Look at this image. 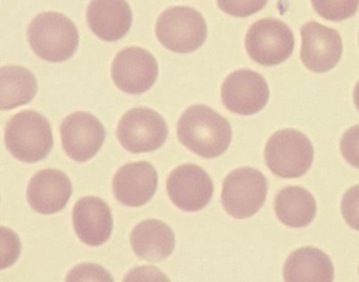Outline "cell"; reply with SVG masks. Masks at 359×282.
Instances as JSON below:
<instances>
[{
    "label": "cell",
    "mask_w": 359,
    "mask_h": 282,
    "mask_svg": "<svg viewBox=\"0 0 359 282\" xmlns=\"http://www.w3.org/2000/svg\"><path fill=\"white\" fill-rule=\"evenodd\" d=\"M283 279L285 282H333V263L319 248H300L287 257Z\"/></svg>",
    "instance_id": "19"
},
{
    "label": "cell",
    "mask_w": 359,
    "mask_h": 282,
    "mask_svg": "<svg viewBox=\"0 0 359 282\" xmlns=\"http://www.w3.org/2000/svg\"><path fill=\"white\" fill-rule=\"evenodd\" d=\"M342 156L348 163L359 168V126H354L344 132L340 141Z\"/></svg>",
    "instance_id": "25"
},
{
    "label": "cell",
    "mask_w": 359,
    "mask_h": 282,
    "mask_svg": "<svg viewBox=\"0 0 359 282\" xmlns=\"http://www.w3.org/2000/svg\"><path fill=\"white\" fill-rule=\"evenodd\" d=\"M277 218L291 227H304L316 216V201L310 192L300 187H287L275 198Z\"/></svg>",
    "instance_id": "20"
},
{
    "label": "cell",
    "mask_w": 359,
    "mask_h": 282,
    "mask_svg": "<svg viewBox=\"0 0 359 282\" xmlns=\"http://www.w3.org/2000/svg\"><path fill=\"white\" fill-rule=\"evenodd\" d=\"M293 32L283 21L264 18L250 27L245 36V48L252 60L262 65H276L293 53Z\"/></svg>",
    "instance_id": "7"
},
{
    "label": "cell",
    "mask_w": 359,
    "mask_h": 282,
    "mask_svg": "<svg viewBox=\"0 0 359 282\" xmlns=\"http://www.w3.org/2000/svg\"><path fill=\"white\" fill-rule=\"evenodd\" d=\"M39 84L26 67L9 65L0 69V109H11L32 101Z\"/></svg>",
    "instance_id": "21"
},
{
    "label": "cell",
    "mask_w": 359,
    "mask_h": 282,
    "mask_svg": "<svg viewBox=\"0 0 359 282\" xmlns=\"http://www.w3.org/2000/svg\"><path fill=\"white\" fill-rule=\"evenodd\" d=\"M157 38L165 48L176 53H191L201 48L208 35L203 15L190 6H172L157 19Z\"/></svg>",
    "instance_id": "5"
},
{
    "label": "cell",
    "mask_w": 359,
    "mask_h": 282,
    "mask_svg": "<svg viewBox=\"0 0 359 282\" xmlns=\"http://www.w3.org/2000/svg\"><path fill=\"white\" fill-rule=\"evenodd\" d=\"M167 191L178 208L197 212L209 204L214 185L205 170L196 164L188 163L172 170L168 177Z\"/></svg>",
    "instance_id": "11"
},
{
    "label": "cell",
    "mask_w": 359,
    "mask_h": 282,
    "mask_svg": "<svg viewBox=\"0 0 359 282\" xmlns=\"http://www.w3.org/2000/svg\"><path fill=\"white\" fill-rule=\"evenodd\" d=\"M123 282H171L163 271L151 265L134 267L125 276Z\"/></svg>",
    "instance_id": "26"
},
{
    "label": "cell",
    "mask_w": 359,
    "mask_h": 282,
    "mask_svg": "<svg viewBox=\"0 0 359 282\" xmlns=\"http://www.w3.org/2000/svg\"><path fill=\"white\" fill-rule=\"evenodd\" d=\"M73 225L81 241L90 246H102L112 233V212L100 198H81L73 208Z\"/></svg>",
    "instance_id": "16"
},
{
    "label": "cell",
    "mask_w": 359,
    "mask_h": 282,
    "mask_svg": "<svg viewBox=\"0 0 359 282\" xmlns=\"http://www.w3.org/2000/svg\"><path fill=\"white\" fill-rule=\"evenodd\" d=\"M62 147L77 162L91 159L106 138V130L97 117L88 112H75L65 118L60 126Z\"/></svg>",
    "instance_id": "12"
},
{
    "label": "cell",
    "mask_w": 359,
    "mask_h": 282,
    "mask_svg": "<svg viewBox=\"0 0 359 282\" xmlns=\"http://www.w3.org/2000/svg\"><path fill=\"white\" fill-rule=\"evenodd\" d=\"M157 184L158 175L150 162H132L117 170L113 179V192L121 203L137 208L152 199Z\"/></svg>",
    "instance_id": "14"
},
{
    "label": "cell",
    "mask_w": 359,
    "mask_h": 282,
    "mask_svg": "<svg viewBox=\"0 0 359 282\" xmlns=\"http://www.w3.org/2000/svg\"><path fill=\"white\" fill-rule=\"evenodd\" d=\"M130 241L136 256L150 262L168 258L175 248L173 229L157 219H147L136 225Z\"/></svg>",
    "instance_id": "18"
},
{
    "label": "cell",
    "mask_w": 359,
    "mask_h": 282,
    "mask_svg": "<svg viewBox=\"0 0 359 282\" xmlns=\"http://www.w3.org/2000/svg\"><path fill=\"white\" fill-rule=\"evenodd\" d=\"M180 142L203 158L224 154L232 140V128L226 118L211 107L195 105L187 109L177 123Z\"/></svg>",
    "instance_id": "1"
},
{
    "label": "cell",
    "mask_w": 359,
    "mask_h": 282,
    "mask_svg": "<svg viewBox=\"0 0 359 282\" xmlns=\"http://www.w3.org/2000/svg\"><path fill=\"white\" fill-rule=\"evenodd\" d=\"M264 157L266 166L277 176L298 178L312 166L314 149L306 135L293 128H285L270 137Z\"/></svg>",
    "instance_id": "4"
},
{
    "label": "cell",
    "mask_w": 359,
    "mask_h": 282,
    "mask_svg": "<svg viewBox=\"0 0 359 282\" xmlns=\"http://www.w3.org/2000/svg\"><path fill=\"white\" fill-rule=\"evenodd\" d=\"M28 40L37 56L50 62H62L76 52L79 34L76 25L66 15L45 12L31 21Z\"/></svg>",
    "instance_id": "2"
},
{
    "label": "cell",
    "mask_w": 359,
    "mask_h": 282,
    "mask_svg": "<svg viewBox=\"0 0 359 282\" xmlns=\"http://www.w3.org/2000/svg\"><path fill=\"white\" fill-rule=\"evenodd\" d=\"M341 213L346 222L353 229L359 231V184L354 185L344 194Z\"/></svg>",
    "instance_id": "24"
},
{
    "label": "cell",
    "mask_w": 359,
    "mask_h": 282,
    "mask_svg": "<svg viewBox=\"0 0 359 282\" xmlns=\"http://www.w3.org/2000/svg\"><path fill=\"white\" fill-rule=\"evenodd\" d=\"M269 86L260 74L241 69L231 73L222 86L224 107L239 115H253L262 111L269 100Z\"/></svg>",
    "instance_id": "10"
},
{
    "label": "cell",
    "mask_w": 359,
    "mask_h": 282,
    "mask_svg": "<svg viewBox=\"0 0 359 282\" xmlns=\"http://www.w3.org/2000/svg\"><path fill=\"white\" fill-rule=\"evenodd\" d=\"M90 29L106 41H116L131 29L133 15L131 8L121 0H95L87 10Z\"/></svg>",
    "instance_id": "17"
},
{
    "label": "cell",
    "mask_w": 359,
    "mask_h": 282,
    "mask_svg": "<svg viewBox=\"0 0 359 282\" xmlns=\"http://www.w3.org/2000/svg\"><path fill=\"white\" fill-rule=\"evenodd\" d=\"M168 136V126L161 114L148 107H135L121 117L117 126L119 142L131 153L159 149Z\"/></svg>",
    "instance_id": "8"
},
{
    "label": "cell",
    "mask_w": 359,
    "mask_h": 282,
    "mask_svg": "<svg viewBox=\"0 0 359 282\" xmlns=\"http://www.w3.org/2000/svg\"><path fill=\"white\" fill-rule=\"evenodd\" d=\"M353 97H354L355 105H356V107L359 111V81L357 82L356 86H355Z\"/></svg>",
    "instance_id": "27"
},
{
    "label": "cell",
    "mask_w": 359,
    "mask_h": 282,
    "mask_svg": "<svg viewBox=\"0 0 359 282\" xmlns=\"http://www.w3.org/2000/svg\"><path fill=\"white\" fill-rule=\"evenodd\" d=\"M113 81L128 94H142L152 88L158 77V63L149 51L138 46L123 48L111 67Z\"/></svg>",
    "instance_id": "9"
},
{
    "label": "cell",
    "mask_w": 359,
    "mask_h": 282,
    "mask_svg": "<svg viewBox=\"0 0 359 282\" xmlns=\"http://www.w3.org/2000/svg\"><path fill=\"white\" fill-rule=\"evenodd\" d=\"M72 192V182L65 173L55 168H46L31 179L27 199L35 212L55 214L67 206Z\"/></svg>",
    "instance_id": "15"
},
{
    "label": "cell",
    "mask_w": 359,
    "mask_h": 282,
    "mask_svg": "<svg viewBox=\"0 0 359 282\" xmlns=\"http://www.w3.org/2000/svg\"><path fill=\"white\" fill-rule=\"evenodd\" d=\"M358 4V1H313L315 10L331 20H341L352 16Z\"/></svg>",
    "instance_id": "23"
},
{
    "label": "cell",
    "mask_w": 359,
    "mask_h": 282,
    "mask_svg": "<svg viewBox=\"0 0 359 282\" xmlns=\"http://www.w3.org/2000/svg\"><path fill=\"white\" fill-rule=\"evenodd\" d=\"M300 34V59L310 71L325 73L337 65L342 54V41L336 29L310 21L302 25Z\"/></svg>",
    "instance_id": "13"
},
{
    "label": "cell",
    "mask_w": 359,
    "mask_h": 282,
    "mask_svg": "<svg viewBox=\"0 0 359 282\" xmlns=\"http://www.w3.org/2000/svg\"><path fill=\"white\" fill-rule=\"evenodd\" d=\"M6 145L16 159L22 162L41 161L53 147V135L49 121L39 112H20L8 122Z\"/></svg>",
    "instance_id": "3"
},
{
    "label": "cell",
    "mask_w": 359,
    "mask_h": 282,
    "mask_svg": "<svg viewBox=\"0 0 359 282\" xmlns=\"http://www.w3.org/2000/svg\"><path fill=\"white\" fill-rule=\"evenodd\" d=\"M65 282H114V280L102 265L81 263L69 271Z\"/></svg>",
    "instance_id": "22"
},
{
    "label": "cell",
    "mask_w": 359,
    "mask_h": 282,
    "mask_svg": "<svg viewBox=\"0 0 359 282\" xmlns=\"http://www.w3.org/2000/svg\"><path fill=\"white\" fill-rule=\"evenodd\" d=\"M266 192L268 183L260 170L253 168H236L224 179L222 206L234 218H249L264 206Z\"/></svg>",
    "instance_id": "6"
}]
</instances>
